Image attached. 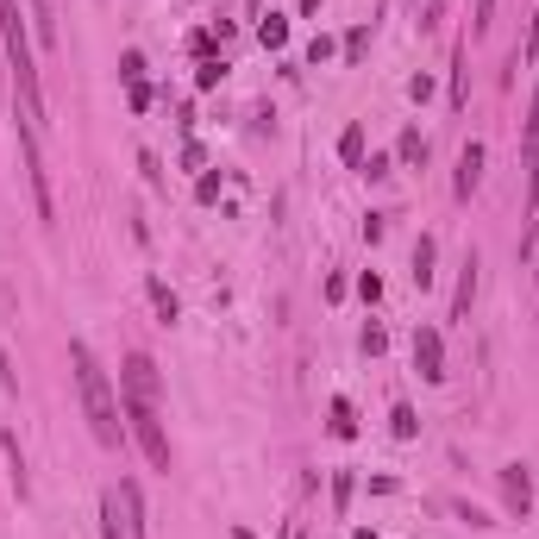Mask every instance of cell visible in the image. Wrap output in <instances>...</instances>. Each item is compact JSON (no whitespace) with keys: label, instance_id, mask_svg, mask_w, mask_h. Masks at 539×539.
Masks as SVG:
<instances>
[{"label":"cell","instance_id":"obj_1","mask_svg":"<svg viewBox=\"0 0 539 539\" xmlns=\"http://www.w3.org/2000/svg\"><path fill=\"white\" fill-rule=\"evenodd\" d=\"M120 414H126V433L138 439V452L151 458V471H170V433L157 420V364L151 351H132L126 370H120Z\"/></svg>","mask_w":539,"mask_h":539},{"label":"cell","instance_id":"obj_2","mask_svg":"<svg viewBox=\"0 0 539 539\" xmlns=\"http://www.w3.org/2000/svg\"><path fill=\"white\" fill-rule=\"evenodd\" d=\"M69 370H76V395H82V414H88V427H95V439L107 445V452H120L126 445V414H120V395H113V383H107V370H101L88 339L69 345Z\"/></svg>","mask_w":539,"mask_h":539},{"label":"cell","instance_id":"obj_3","mask_svg":"<svg viewBox=\"0 0 539 539\" xmlns=\"http://www.w3.org/2000/svg\"><path fill=\"white\" fill-rule=\"evenodd\" d=\"M0 38H7V63H13V95H19V120L44 126V82H38V57L19 19V0H0Z\"/></svg>","mask_w":539,"mask_h":539},{"label":"cell","instance_id":"obj_4","mask_svg":"<svg viewBox=\"0 0 539 539\" xmlns=\"http://www.w3.org/2000/svg\"><path fill=\"white\" fill-rule=\"evenodd\" d=\"M19 157H26V176H32V207H38V220H51V214H57L51 176H44V157H38V126H26V120H19Z\"/></svg>","mask_w":539,"mask_h":539},{"label":"cell","instance_id":"obj_5","mask_svg":"<svg viewBox=\"0 0 539 539\" xmlns=\"http://www.w3.org/2000/svg\"><path fill=\"white\" fill-rule=\"evenodd\" d=\"M414 370L427 383H445V339L433 333V326H414Z\"/></svg>","mask_w":539,"mask_h":539},{"label":"cell","instance_id":"obj_6","mask_svg":"<svg viewBox=\"0 0 539 539\" xmlns=\"http://www.w3.org/2000/svg\"><path fill=\"white\" fill-rule=\"evenodd\" d=\"M502 502H508V514H521V521H527V514H533V471H527V464H502Z\"/></svg>","mask_w":539,"mask_h":539},{"label":"cell","instance_id":"obj_7","mask_svg":"<svg viewBox=\"0 0 539 539\" xmlns=\"http://www.w3.org/2000/svg\"><path fill=\"white\" fill-rule=\"evenodd\" d=\"M483 163H489L483 138H471V145L458 151V176H452V195H458V201H471V195H477V182H483Z\"/></svg>","mask_w":539,"mask_h":539},{"label":"cell","instance_id":"obj_8","mask_svg":"<svg viewBox=\"0 0 539 539\" xmlns=\"http://www.w3.org/2000/svg\"><path fill=\"white\" fill-rule=\"evenodd\" d=\"M477 251H464V264H458V289H452V320H471V301H477Z\"/></svg>","mask_w":539,"mask_h":539},{"label":"cell","instance_id":"obj_9","mask_svg":"<svg viewBox=\"0 0 539 539\" xmlns=\"http://www.w3.org/2000/svg\"><path fill=\"white\" fill-rule=\"evenodd\" d=\"M113 496H120V508H126V539H151V521H145V496H138V483L126 477L120 489H113Z\"/></svg>","mask_w":539,"mask_h":539},{"label":"cell","instance_id":"obj_10","mask_svg":"<svg viewBox=\"0 0 539 539\" xmlns=\"http://www.w3.org/2000/svg\"><path fill=\"white\" fill-rule=\"evenodd\" d=\"M145 295H151V308H157V320H163V326H176V320H182V301H176V289H170V283H157V276H151Z\"/></svg>","mask_w":539,"mask_h":539},{"label":"cell","instance_id":"obj_11","mask_svg":"<svg viewBox=\"0 0 539 539\" xmlns=\"http://www.w3.org/2000/svg\"><path fill=\"white\" fill-rule=\"evenodd\" d=\"M433 264H439V245L420 232V245H414V283H420V289H433V276H439Z\"/></svg>","mask_w":539,"mask_h":539},{"label":"cell","instance_id":"obj_12","mask_svg":"<svg viewBox=\"0 0 539 539\" xmlns=\"http://www.w3.org/2000/svg\"><path fill=\"white\" fill-rule=\"evenodd\" d=\"M326 427H333V439H358V414H351L345 395H333V420H326Z\"/></svg>","mask_w":539,"mask_h":539},{"label":"cell","instance_id":"obj_13","mask_svg":"<svg viewBox=\"0 0 539 539\" xmlns=\"http://www.w3.org/2000/svg\"><path fill=\"white\" fill-rule=\"evenodd\" d=\"M257 44H264V51H283V44H289V19H283V13H270L264 26H257Z\"/></svg>","mask_w":539,"mask_h":539},{"label":"cell","instance_id":"obj_14","mask_svg":"<svg viewBox=\"0 0 539 539\" xmlns=\"http://www.w3.org/2000/svg\"><path fill=\"white\" fill-rule=\"evenodd\" d=\"M339 157L351 163V170H358V163H364V126H358V120H351V126L339 132Z\"/></svg>","mask_w":539,"mask_h":539},{"label":"cell","instance_id":"obj_15","mask_svg":"<svg viewBox=\"0 0 539 539\" xmlns=\"http://www.w3.org/2000/svg\"><path fill=\"white\" fill-rule=\"evenodd\" d=\"M395 163H427V138H420L414 126H408L402 138H395Z\"/></svg>","mask_w":539,"mask_h":539},{"label":"cell","instance_id":"obj_16","mask_svg":"<svg viewBox=\"0 0 539 539\" xmlns=\"http://www.w3.org/2000/svg\"><path fill=\"white\" fill-rule=\"evenodd\" d=\"M101 539H126L120 533V496H113V489L101 496Z\"/></svg>","mask_w":539,"mask_h":539},{"label":"cell","instance_id":"obj_17","mask_svg":"<svg viewBox=\"0 0 539 539\" xmlns=\"http://www.w3.org/2000/svg\"><path fill=\"white\" fill-rule=\"evenodd\" d=\"M389 433H395V439H414V433H420V420H414V408H408V402H395V414H389Z\"/></svg>","mask_w":539,"mask_h":539},{"label":"cell","instance_id":"obj_18","mask_svg":"<svg viewBox=\"0 0 539 539\" xmlns=\"http://www.w3.org/2000/svg\"><path fill=\"white\" fill-rule=\"evenodd\" d=\"M220 82H226V63L220 57H201L195 63V88H220Z\"/></svg>","mask_w":539,"mask_h":539},{"label":"cell","instance_id":"obj_19","mask_svg":"<svg viewBox=\"0 0 539 539\" xmlns=\"http://www.w3.org/2000/svg\"><path fill=\"white\" fill-rule=\"evenodd\" d=\"M527 207H539V138H527Z\"/></svg>","mask_w":539,"mask_h":539},{"label":"cell","instance_id":"obj_20","mask_svg":"<svg viewBox=\"0 0 539 539\" xmlns=\"http://www.w3.org/2000/svg\"><path fill=\"white\" fill-rule=\"evenodd\" d=\"M364 51H370V26H351L345 32V63H364Z\"/></svg>","mask_w":539,"mask_h":539},{"label":"cell","instance_id":"obj_21","mask_svg":"<svg viewBox=\"0 0 539 539\" xmlns=\"http://www.w3.org/2000/svg\"><path fill=\"white\" fill-rule=\"evenodd\" d=\"M0 445H7V458H13V496H26V458H19V439L7 433Z\"/></svg>","mask_w":539,"mask_h":539},{"label":"cell","instance_id":"obj_22","mask_svg":"<svg viewBox=\"0 0 539 539\" xmlns=\"http://www.w3.org/2000/svg\"><path fill=\"white\" fill-rule=\"evenodd\" d=\"M126 107H132V113H151V82H145V76L126 82Z\"/></svg>","mask_w":539,"mask_h":539},{"label":"cell","instance_id":"obj_23","mask_svg":"<svg viewBox=\"0 0 539 539\" xmlns=\"http://www.w3.org/2000/svg\"><path fill=\"white\" fill-rule=\"evenodd\" d=\"M521 57L539 63V7H533V19H527V44H521Z\"/></svg>","mask_w":539,"mask_h":539},{"label":"cell","instance_id":"obj_24","mask_svg":"<svg viewBox=\"0 0 539 539\" xmlns=\"http://www.w3.org/2000/svg\"><path fill=\"white\" fill-rule=\"evenodd\" d=\"M358 345H364V351H370V358H377V351H383V345H389V333H383V326H377V320H370V326H364V339H358Z\"/></svg>","mask_w":539,"mask_h":539},{"label":"cell","instance_id":"obj_25","mask_svg":"<svg viewBox=\"0 0 539 539\" xmlns=\"http://www.w3.org/2000/svg\"><path fill=\"white\" fill-rule=\"evenodd\" d=\"M333 51H339V44H333V38H326V32H320V38H314V44H308V63H314V69H320V63H326V57H333Z\"/></svg>","mask_w":539,"mask_h":539},{"label":"cell","instance_id":"obj_26","mask_svg":"<svg viewBox=\"0 0 539 539\" xmlns=\"http://www.w3.org/2000/svg\"><path fill=\"white\" fill-rule=\"evenodd\" d=\"M452 107H464V51L452 57Z\"/></svg>","mask_w":539,"mask_h":539},{"label":"cell","instance_id":"obj_27","mask_svg":"<svg viewBox=\"0 0 539 539\" xmlns=\"http://www.w3.org/2000/svg\"><path fill=\"white\" fill-rule=\"evenodd\" d=\"M195 195H201V201H220V176H214V170H201V182H195Z\"/></svg>","mask_w":539,"mask_h":539},{"label":"cell","instance_id":"obj_28","mask_svg":"<svg viewBox=\"0 0 539 539\" xmlns=\"http://www.w3.org/2000/svg\"><path fill=\"white\" fill-rule=\"evenodd\" d=\"M358 295H364V301H377V295H383V276H377V270H364V276H358Z\"/></svg>","mask_w":539,"mask_h":539},{"label":"cell","instance_id":"obj_29","mask_svg":"<svg viewBox=\"0 0 539 539\" xmlns=\"http://www.w3.org/2000/svg\"><path fill=\"white\" fill-rule=\"evenodd\" d=\"M120 76H126V82H138V76H145V57L126 51V57H120Z\"/></svg>","mask_w":539,"mask_h":539},{"label":"cell","instance_id":"obj_30","mask_svg":"<svg viewBox=\"0 0 539 539\" xmlns=\"http://www.w3.org/2000/svg\"><path fill=\"white\" fill-rule=\"evenodd\" d=\"M383 232H389V214H370V220H364V239H370V245H377Z\"/></svg>","mask_w":539,"mask_h":539},{"label":"cell","instance_id":"obj_31","mask_svg":"<svg viewBox=\"0 0 539 539\" xmlns=\"http://www.w3.org/2000/svg\"><path fill=\"white\" fill-rule=\"evenodd\" d=\"M182 163H189V170H207V151L195 145V138H189V145H182Z\"/></svg>","mask_w":539,"mask_h":539},{"label":"cell","instance_id":"obj_32","mask_svg":"<svg viewBox=\"0 0 539 539\" xmlns=\"http://www.w3.org/2000/svg\"><path fill=\"white\" fill-rule=\"evenodd\" d=\"M489 13H496V0H477V19H471V32H489Z\"/></svg>","mask_w":539,"mask_h":539},{"label":"cell","instance_id":"obj_33","mask_svg":"<svg viewBox=\"0 0 539 539\" xmlns=\"http://www.w3.org/2000/svg\"><path fill=\"white\" fill-rule=\"evenodd\" d=\"M351 539H377V533H370V527H358V533H351Z\"/></svg>","mask_w":539,"mask_h":539},{"label":"cell","instance_id":"obj_34","mask_svg":"<svg viewBox=\"0 0 539 539\" xmlns=\"http://www.w3.org/2000/svg\"><path fill=\"white\" fill-rule=\"evenodd\" d=\"M232 539H251V533H232Z\"/></svg>","mask_w":539,"mask_h":539},{"label":"cell","instance_id":"obj_35","mask_svg":"<svg viewBox=\"0 0 539 539\" xmlns=\"http://www.w3.org/2000/svg\"><path fill=\"white\" fill-rule=\"evenodd\" d=\"M427 7H439V0H427Z\"/></svg>","mask_w":539,"mask_h":539},{"label":"cell","instance_id":"obj_36","mask_svg":"<svg viewBox=\"0 0 539 539\" xmlns=\"http://www.w3.org/2000/svg\"><path fill=\"white\" fill-rule=\"evenodd\" d=\"M533 283H539V270H533Z\"/></svg>","mask_w":539,"mask_h":539}]
</instances>
